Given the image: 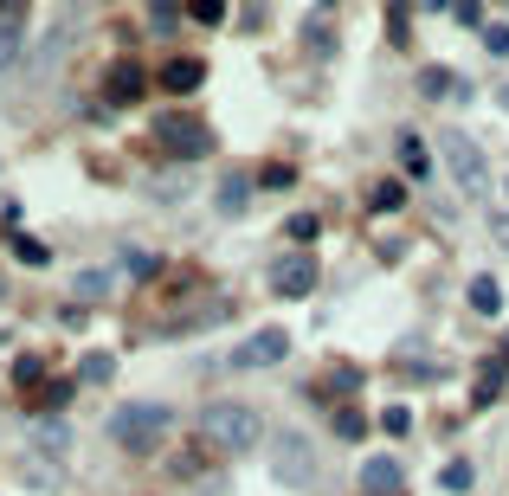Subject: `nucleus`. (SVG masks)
<instances>
[{"label": "nucleus", "instance_id": "nucleus-1", "mask_svg": "<svg viewBox=\"0 0 509 496\" xmlns=\"http://www.w3.org/2000/svg\"><path fill=\"white\" fill-rule=\"evenodd\" d=\"M110 438L123 451H155L168 438V406H149V400H136V406H123V412H110Z\"/></svg>", "mask_w": 509, "mask_h": 496}, {"label": "nucleus", "instance_id": "nucleus-2", "mask_svg": "<svg viewBox=\"0 0 509 496\" xmlns=\"http://www.w3.org/2000/svg\"><path fill=\"white\" fill-rule=\"evenodd\" d=\"M200 432H206L220 451H252V445H258V412L238 406V400H220V406L200 412Z\"/></svg>", "mask_w": 509, "mask_h": 496}, {"label": "nucleus", "instance_id": "nucleus-3", "mask_svg": "<svg viewBox=\"0 0 509 496\" xmlns=\"http://www.w3.org/2000/svg\"><path fill=\"white\" fill-rule=\"evenodd\" d=\"M155 149H168L174 161H194V155H206V123L187 117V110H162L155 117Z\"/></svg>", "mask_w": 509, "mask_h": 496}, {"label": "nucleus", "instance_id": "nucleus-4", "mask_svg": "<svg viewBox=\"0 0 509 496\" xmlns=\"http://www.w3.org/2000/svg\"><path fill=\"white\" fill-rule=\"evenodd\" d=\"M445 161H451V175H458V187H465V194H484V187H490V168H484V155H477V142H471V135H458V129H445Z\"/></svg>", "mask_w": 509, "mask_h": 496}, {"label": "nucleus", "instance_id": "nucleus-5", "mask_svg": "<svg viewBox=\"0 0 509 496\" xmlns=\"http://www.w3.org/2000/svg\"><path fill=\"white\" fill-rule=\"evenodd\" d=\"M284 354H290V336H284V329H258V336H246V342H238L232 368H278Z\"/></svg>", "mask_w": 509, "mask_h": 496}, {"label": "nucleus", "instance_id": "nucleus-6", "mask_svg": "<svg viewBox=\"0 0 509 496\" xmlns=\"http://www.w3.org/2000/svg\"><path fill=\"white\" fill-rule=\"evenodd\" d=\"M271 290H278V297H310V290H316V258H303V252L278 258V264H271Z\"/></svg>", "mask_w": 509, "mask_h": 496}, {"label": "nucleus", "instance_id": "nucleus-7", "mask_svg": "<svg viewBox=\"0 0 509 496\" xmlns=\"http://www.w3.org/2000/svg\"><path fill=\"white\" fill-rule=\"evenodd\" d=\"M278 477H284V484H310V458H303V438H297V432L278 438Z\"/></svg>", "mask_w": 509, "mask_h": 496}, {"label": "nucleus", "instance_id": "nucleus-8", "mask_svg": "<svg viewBox=\"0 0 509 496\" xmlns=\"http://www.w3.org/2000/svg\"><path fill=\"white\" fill-rule=\"evenodd\" d=\"M361 490L368 496H400V464L393 458H368L361 464Z\"/></svg>", "mask_w": 509, "mask_h": 496}, {"label": "nucleus", "instance_id": "nucleus-9", "mask_svg": "<svg viewBox=\"0 0 509 496\" xmlns=\"http://www.w3.org/2000/svg\"><path fill=\"white\" fill-rule=\"evenodd\" d=\"M200 77H206V65H200V59H174V65L162 71V85H168L174 97H187V91L200 85Z\"/></svg>", "mask_w": 509, "mask_h": 496}, {"label": "nucleus", "instance_id": "nucleus-10", "mask_svg": "<svg viewBox=\"0 0 509 496\" xmlns=\"http://www.w3.org/2000/svg\"><path fill=\"white\" fill-rule=\"evenodd\" d=\"M110 97H117V103H136V97H142V65L123 59V65L110 71Z\"/></svg>", "mask_w": 509, "mask_h": 496}, {"label": "nucleus", "instance_id": "nucleus-11", "mask_svg": "<svg viewBox=\"0 0 509 496\" xmlns=\"http://www.w3.org/2000/svg\"><path fill=\"white\" fill-rule=\"evenodd\" d=\"M471 310H477V316H497V310H503L497 278H471Z\"/></svg>", "mask_w": 509, "mask_h": 496}, {"label": "nucleus", "instance_id": "nucleus-12", "mask_svg": "<svg viewBox=\"0 0 509 496\" xmlns=\"http://www.w3.org/2000/svg\"><path fill=\"white\" fill-rule=\"evenodd\" d=\"M110 374H117V354H85V368H77L85 387H97V380H110Z\"/></svg>", "mask_w": 509, "mask_h": 496}, {"label": "nucleus", "instance_id": "nucleus-13", "mask_svg": "<svg viewBox=\"0 0 509 496\" xmlns=\"http://www.w3.org/2000/svg\"><path fill=\"white\" fill-rule=\"evenodd\" d=\"M419 91H425V97H445V91H465V85H458L451 71H439V65H432V71H419Z\"/></svg>", "mask_w": 509, "mask_h": 496}, {"label": "nucleus", "instance_id": "nucleus-14", "mask_svg": "<svg viewBox=\"0 0 509 496\" xmlns=\"http://www.w3.org/2000/svg\"><path fill=\"white\" fill-rule=\"evenodd\" d=\"M400 161H407V175H413V181L432 168V161H425V149H419V135H400Z\"/></svg>", "mask_w": 509, "mask_h": 496}, {"label": "nucleus", "instance_id": "nucleus-15", "mask_svg": "<svg viewBox=\"0 0 509 496\" xmlns=\"http://www.w3.org/2000/svg\"><path fill=\"white\" fill-rule=\"evenodd\" d=\"M110 271H77V297H110Z\"/></svg>", "mask_w": 509, "mask_h": 496}, {"label": "nucleus", "instance_id": "nucleus-16", "mask_svg": "<svg viewBox=\"0 0 509 496\" xmlns=\"http://www.w3.org/2000/svg\"><path fill=\"white\" fill-rule=\"evenodd\" d=\"M187 13H194L200 26H220L226 20V0H187Z\"/></svg>", "mask_w": 509, "mask_h": 496}, {"label": "nucleus", "instance_id": "nucleus-17", "mask_svg": "<svg viewBox=\"0 0 509 496\" xmlns=\"http://www.w3.org/2000/svg\"><path fill=\"white\" fill-rule=\"evenodd\" d=\"M174 20H181V7H174V0H149V26H155V33H168Z\"/></svg>", "mask_w": 509, "mask_h": 496}, {"label": "nucleus", "instance_id": "nucleus-18", "mask_svg": "<svg viewBox=\"0 0 509 496\" xmlns=\"http://www.w3.org/2000/svg\"><path fill=\"white\" fill-rule=\"evenodd\" d=\"M13 252H20L26 264H52V252H45L39 239H26V232H13Z\"/></svg>", "mask_w": 509, "mask_h": 496}, {"label": "nucleus", "instance_id": "nucleus-19", "mask_svg": "<svg viewBox=\"0 0 509 496\" xmlns=\"http://www.w3.org/2000/svg\"><path fill=\"white\" fill-rule=\"evenodd\" d=\"M13 380H20V387H39V380H45V362H39V354H26V362L13 368Z\"/></svg>", "mask_w": 509, "mask_h": 496}, {"label": "nucleus", "instance_id": "nucleus-20", "mask_svg": "<svg viewBox=\"0 0 509 496\" xmlns=\"http://www.w3.org/2000/svg\"><path fill=\"white\" fill-rule=\"evenodd\" d=\"M381 426H387L393 438H407V432H413V412H407V406H387V412H381Z\"/></svg>", "mask_w": 509, "mask_h": 496}, {"label": "nucleus", "instance_id": "nucleus-21", "mask_svg": "<svg viewBox=\"0 0 509 496\" xmlns=\"http://www.w3.org/2000/svg\"><path fill=\"white\" fill-rule=\"evenodd\" d=\"M400 200H407V194H400V181H381V187H374V207H381V213H400Z\"/></svg>", "mask_w": 509, "mask_h": 496}, {"label": "nucleus", "instance_id": "nucleus-22", "mask_svg": "<svg viewBox=\"0 0 509 496\" xmlns=\"http://www.w3.org/2000/svg\"><path fill=\"white\" fill-rule=\"evenodd\" d=\"M13 52H20V26H0V71L13 65Z\"/></svg>", "mask_w": 509, "mask_h": 496}, {"label": "nucleus", "instance_id": "nucleus-23", "mask_svg": "<svg viewBox=\"0 0 509 496\" xmlns=\"http://www.w3.org/2000/svg\"><path fill=\"white\" fill-rule=\"evenodd\" d=\"M220 200H226V213H238V207H246V181H238V175H232V181L220 187Z\"/></svg>", "mask_w": 509, "mask_h": 496}, {"label": "nucleus", "instance_id": "nucleus-24", "mask_svg": "<svg viewBox=\"0 0 509 496\" xmlns=\"http://www.w3.org/2000/svg\"><path fill=\"white\" fill-rule=\"evenodd\" d=\"M497 380H503V374L484 368V380H477V406H490V400H497Z\"/></svg>", "mask_w": 509, "mask_h": 496}, {"label": "nucleus", "instance_id": "nucleus-25", "mask_svg": "<svg viewBox=\"0 0 509 496\" xmlns=\"http://www.w3.org/2000/svg\"><path fill=\"white\" fill-rule=\"evenodd\" d=\"M439 484H445V490H471V464H451V471H445Z\"/></svg>", "mask_w": 509, "mask_h": 496}, {"label": "nucleus", "instance_id": "nucleus-26", "mask_svg": "<svg viewBox=\"0 0 509 496\" xmlns=\"http://www.w3.org/2000/svg\"><path fill=\"white\" fill-rule=\"evenodd\" d=\"M484 45H490L497 59H503V52H509V26H484Z\"/></svg>", "mask_w": 509, "mask_h": 496}, {"label": "nucleus", "instance_id": "nucleus-27", "mask_svg": "<svg viewBox=\"0 0 509 496\" xmlns=\"http://www.w3.org/2000/svg\"><path fill=\"white\" fill-rule=\"evenodd\" d=\"M361 426H368L361 412H342V419H335V432H342V438H361Z\"/></svg>", "mask_w": 509, "mask_h": 496}, {"label": "nucleus", "instance_id": "nucleus-28", "mask_svg": "<svg viewBox=\"0 0 509 496\" xmlns=\"http://www.w3.org/2000/svg\"><path fill=\"white\" fill-rule=\"evenodd\" d=\"M451 13H458L465 26H484V7H477V0H458V7H451Z\"/></svg>", "mask_w": 509, "mask_h": 496}, {"label": "nucleus", "instance_id": "nucleus-29", "mask_svg": "<svg viewBox=\"0 0 509 496\" xmlns=\"http://www.w3.org/2000/svg\"><path fill=\"white\" fill-rule=\"evenodd\" d=\"M20 13H26V0H0V26H20Z\"/></svg>", "mask_w": 509, "mask_h": 496}, {"label": "nucleus", "instance_id": "nucleus-30", "mask_svg": "<svg viewBox=\"0 0 509 496\" xmlns=\"http://www.w3.org/2000/svg\"><path fill=\"white\" fill-rule=\"evenodd\" d=\"M425 7H451V0H425Z\"/></svg>", "mask_w": 509, "mask_h": 496}, {"label": "nucleus", "instance_id": "nucleus-31", "mask_svg": "<svg viewBox=\"0 0 509 496\" xmlns=\"http://www.w3.org/2000/svg\"><path fill=\"white\" fill-rule=\"evenodd\" d=\"M503 110H509V91H503Z\"/></svg>", "mask_w": 509, "mask_h": 496}]
</instances>
